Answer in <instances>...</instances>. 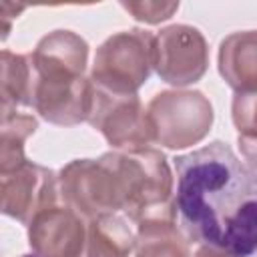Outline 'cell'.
I'll return each instance as SVG.
<instances>
[{
    "label": "cell",
    "instance_id": "obj_2",
    "mask_svg": "<svg viewBox=\"0 0 257 257\" xmlns=\"http://www.w3.org/2000/svg\"><path fill=\"white\" fill-rule=\"evenodd\" d=\"M26 257H34V255H26Z\"/></svg>",
    "mask_w": 257,
    "mask_h": 257
},
{
    "label": "cell",
    "instance_id": "obj_1",
    "mask_svg": "<svg viewBox=\"0 0 257 257\" xmlns=\"http://www.w3.org/2000/svg\"><path fill=\"white\" fill-rule=\"evenodd\" d=\"M185 231L231 257L257 255V169L211 143L175 159Z\"/></svg>",
    "mask_w": 257,
    "mask_h": 257
}]
</instances>
